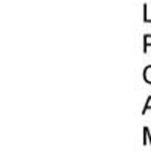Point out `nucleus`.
<instances>
[{
    "label": "nucleus",
    "mask_w": 151,
    "mask_h": 151,
    "mask_svg": "<svg viewBox=\"0 0 151 151\" xmlns=\"http://www.w3.org/2000/svg\"><path fill=\"white\" fill-rule=\"evenodd\" d=\"M144 80L148 85H151V65H147L144 68Z\"/></svg>",
    "instance_id": "nucleus-1"
},
{
    "label": "nucleus",
    "mask_w": 151,
    "mask_h": 151,
    "mask_svg": "<svg viewBox=\"0 0 151 151\" xmlns=\"http://www.w3.org/2000/svg\"><path fill=\"white\" fill-rule=\"evenodd\" d=\"M148 47H151V33L144 36V53L148 52Z\"/></svg>",
    "instance_id": "nucleus-2"
},
{
    "label": "nucleus",
    "mask_w": 151,
    "mask_h": 151,
    "mask_svg": "<svg viewBox=\"0 0 151 151\" xmlns=\"http://www.w3.org/2000/svg\"><path fill=\"white\" fill-rule=\"evenodd\" d=\"M144 23L151 24V18L148 17V5H147V3L144 5Z\"/></svg>",
    "instance_id": "nucleus-3"
},
{
    "label": "nucleus",
    "mask_w": 151,
    "mask_h": 151,
    "mask_svg": "<svg viewBox=\"0 0 151 151\" xmlns=\"http://www.w3.org/2000/svg\"><path fill=\"white\" fill-rule=\"evenodd\" d=\"M147 110H151V95L147 98V101H145V106H144V110H142V113L145 115V112Z\"/></svg>",
    "instance_id": "nucleus-4"
}]
</instances>
